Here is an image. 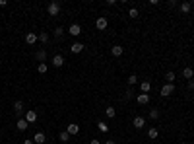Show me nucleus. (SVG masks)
Wrapping results in <instances>:
<instances>
[{
  "label": "nucleus",
  "instance_id": "obj_1",
  "mask_svg": "<svg viewBox=\"0 0 194 144\" xmlns=\"http://www.w3.org/2000/svg\"><path fill=\"white\" fill-rule=\"evenodd\" d=\"M107 25H109V20H107L105 16H99L97 20H95V27L99 31H103V29H107Z\"/></svg>",
  "mask_w": 194,
  "mask_h": 144
},
{
  "label": "nucleus",
  "instance_id": "obj_2",
  "mask_svg": "<svg viewBox=\"0 0 194 144\" xmlns=\"http://www.w3.org/2000/svg\"><path fill=\"white\" fill-rule=\"evenodd\" d=\"M173 93H175V84H165L161 88V96L163 97H169V96H173Z\"/></svg>",
  "mask_w": 194,
  "mask_h": 144
},
{
  "label": "nucleus",
  "instance_id": "obj_3",
  "mask_svg": "<svg viewBox=\"0 0 194 144\" xmlns=\"http://www.w3.org/2000/svg\"><path fill=\"white\" fill-rule=\"evenodd\" d=\"M47 12L51 14V16H58V14H60V4L58 2H51L47 6Z\"/></svg>",
  "mask_w": 194,
  "mask_h": 144
},
{
  "label": "nucleus",
  "instance_id": "obj_4",
  "mask_svg": "<svg viewBox=\"0 0 194 144\" xmlns=\"http://www.w3.org/2000/svg\"><path fill=\"white\" fill-rule=\"evenodd\" d=\"M64 62H66V61H64V56H62V55H54L53 59H51V64H53L54 68H60V66H64Z\"/></svg>",
  "mask_w": 194,
  "mask_h": 144
},
{
  "label": "nucleus",
  "instance_id": "obj_5",
  "mask_svg": "<svg viewBox=\"0 0 194 144\" xmlns=\"http://www.w3.org/2000/svg\"><path fill=\"white\" fill-rule=\"evenodd\" d=\"M68 33L72 35V37H78V35H82V25L80 24H72L68 27Z\"/></svg>",
  "mask_w": 194,
  "mask_h": 144
},
{
  "label": "nucleus",
  "instance_id": "obj_6",
  "mask_svg": "<svg viewBox=\"0 0 194 144\" xmlns=\"http://www.w3.org/2000/svg\"><path fill=\"white\" fill-rule=\"evenodd\" d=\"M25 121H27V123H35V121H37V111H35V109H27L25 111Z\"/></svg>",
  "mask_w": 194,
  "mask_h": 144
},
{
  "label": "nucleus",
  "instance_id": "obj_7",
  "mask_svg": "<svg viewBox=\"0 0 194 144\" xmlns=\"http://www.w3.org/2000/svg\"><path fill=\"white\" fill-rule=\"evenodd\" d=\"M132 125H134V128H138V131H140V128H144V125H146V119H144L142 115H136L134 121H132Z\"/></svg>",
  "mask_w": 194,
  "mask_h": 144
},
{
  "label": "nucleus",
  "instance_id": "obj_8",
  "mask_svg": "<svg viewBox=\"0 0 194 144\" xmlns=\"http://www.w3.org/2000/svg\"><path fill=\"white\" fill-rule=\"evenodd\" d=\"M37 41H39V35H37V33L29 31V33L25 35V43H27V45H35V43H37Z\"/></svg>",
  "mask_w": 194,
  "mask_h": 144
},
{
  "label": "nucleus",
  "instance_id": "obj_9",
  "mask_svg": "<svg viewBox=\"0 0 194 144\" xmlns=\"http://www.w3.org/2000/svg\"><path fill=\"white\" fill-rule=\"evenodd\" d=\"M136 101H138V105H148L149 103V93H138V96H136Z\"/></svg>",
  "mask_w": 194,
  "mask_h": 144
},
{
  "label": "nucleus",
  "instance_id": "obj_10",
  "mask_svg": "<svg viewBox=\"0 0 194 144\" xmlns=\"http://www.w3.org/2000/svg\"><path fill=\"white\" fill-rule=\"evenodd\" d=\"M70 51L74 53V55L82 53V51H84V43H82V41H74V43H72V47H70Z\"/></svg>",
  "mask_w": 194,
  "mask_h": 144
},
{
  "label": "nucleus",
  "instance_id": "obj_11",
  "mask_svg": "<svg viewBox=\"0 0 194 144\" xmlns=\"http://www.w3.org/2000/svg\"><path fill=\"white\" fill-rule=\"evenodd\" d=\"M66 133L72 136V134H78L80 133V127H78L76 123H70V125H66Z\"/></svg>",
  "mask_w": 194,
  "mask_h": 144
},
{
  "label": "nucleus",
  "instance_id": "obj_12",
  "mask_svg": "<svg viewBox=\"0 0 194 144\" xmlns=\"http://www.w3.org/2000/svg\"><path fill=\"white\" fill-rule=\"evenodd\" d=\"M35 61H39V62L47 61V51H45V49H39V51L35 53Z\"/></svg>",
  "mask_w": 194,
  "mask_h": 144
},
{
  "label": "nucleus",
  "instance_id": "obj_13",
  "mask_svg": "<svg viewBox=\"0 0 194 144\" xmlns=\"http://www.w3.org/2000/svg\"><path fill=\"white\" fill-rule=\"evenodd\" d=\"M123 53H124V49L120 47V45H113L111 47V55L113 56H123Z\"/></svg>",
  "mask_w": 194,
  "mask_h": 144
},
{
  "label": "nucleus",
  "instance_id": "obj_14",
  "mask_svg": "<svg viewBox=\"0 0 194 144\" xmlns=\"http://www.w3.org/2000/svg\"><path fill=\"white\" fill-rule=\"evenodd\" d=\"M24 111H25L24 109V103H21V101H14V113L18 115V119H19V115L24 113Z\"/></svg>",
  "mask_w": 194,
  "mask_h": 144
},
{
  "label": "nucleus",
  "instance_id": "obj_15",
  "mask_svg": "<svg viewBox=\"0 0 194 144\" xmlns=\"http://www.w3.org/2000/svg\"><path fill=\"white\" fill-rule=\"evenodd\" d=\"M16 127H18V131H25V128L29 127V123L25 121V117H24V119L19 117V119H18V123H16Z\"/></svg>",
  "mask_w": 194,
  "mask_h": 144
},
{
  "label": "nucleus",
  "instance_id": "obj_16",
  "mask_svg": "<svg viewBox=\"0 0 194 144\" xmlns=\"http://www.w3.org/2000/svg\"><path fill=\"white\" fill-rule=\"evenodd\" d=\"M140 90H142V93H149V90H152V84H149L148 80H142V82H140Z\"/></svg>",
  "mask_w": 194,
  "mask_h": 144
},
{
  "label": "nucleus",
  "instance_id": "obj_17",
  "mask_svg": "<svg viewBox=\"0 0 194 144\" xmlns=\"http://www.w3.org/2000/svg\"><path fill=\"white\" fill-rule=\"evenodd\" d=\"M47 140V136H45V133H37V134H35L33 136V142L35 144H43V142H45Z\"/></svg>",
  "mask_w": 194,
  "mask_h": 144
},
{
  "label": "nucleus",
  "instance_id": "obj_18",
  "mask_svg": "<svg viewBox=\"0 0 194 144\" xmlns=\"http://www.w3.org/2000/svg\"><path fill=\"white\" fill-rule=\"evenodd\" d=\"M183 76L186 78V80H192V78H194V70H192L190 66H186V68L183 70Z\"/></svg>",
  "mask_w": 194,
  "mask_h": 144
},
{
  "label": "nucleus",
  "instance_id": "obj_19",
  "mask_svg": "<svg viewBox=\"0 0 194 144\" xmlns=\"http://www.w3.org/2000/svg\"><path fill=\"white\" fill-rule=\"evenodd\" d=\"M175 78H177V76H175V72H171V70H169L167 74H165V82H167V84H175Z\"/></svg>",
  "mask_w": 194,
  "mask_h": 144
},
{
  "label": "nucleus",
  "instance_id": "obj_20",
  "mask_svg": "<svg viewBox=\"0 0 194 144\" xmlns=\"http://www.w3.org/2000/svg\"><path fill=\"white\" fill-rule=\"evenodd\" d=\"M148 136H149V138H152V140H155L157 136H159V131H157L155 127H152V128H149V131H148Z\"/></svg>",
  "mask_w": 194,
  "mask_h": 144
},
{
  "label": "nucleus",
  "instance_id": "obj_21",
  "mask_svg": "<svg viewBox=\"0 0 194 144\" xmlns=\"http://www.w3.org/2000/svg\"><path fill=\"white\" fill-rule=\"evenodd\" d=\"M47 70H49V64L47 62H39L37 64V72H39V74H45Z\"/></svg>",
  "mask_w": 194,
  "mask_h": 144
},
{
  "label": "nucleus",
  "instance_id": "obj_22",
  "mask_svg": "<svg viewBox=\"0 0 194 144\" xmlns=\"http://www.w3.org/2000/svg\"><path fill=\"white\" fill-rule=\"evenodd\" d=\"M190 8H192V4H190V2H183V4H181V12H183V14H188Z\"/></svg>",
  "mask_w": 194,
  "mask_h": 144
},
{
  "label": "nucleus",
  "instance_id": "obj_23",
  "mask_svg": "<svg viewBox=\"0 0 194 144\" xmlns=\"http://www.w3.org/2000/svg\"><path fill=\"white\" fill-rule=\"evenodd\" d=\"M62 35H64V27L58 25V27L54 29V37H56V39H62Z\"/></svg>",
  "mask_w": 194,
  "mask_h": 144
},
{
  "label": "nucleus",
  "instance_id": "obj_24",
  "mask_svg": "<svg viewBox=\"0 0 194 144\" xmlns=\"http://www.w3.org/2000/svg\"><path fill=\"white\" fill-rule=\"evenodd\" d=\"M39 41L47 45V43H49V33H47V31H41V33H39Z\"/></svg>",
  "mask_w": 194,
  "mask_h": 144
},
{
  "label": "nucleus",
  "instance_id": "obj_25",
  "mask_svg": "<svg viewBox=\"0 0 194 144\" xmlns=\"http://www.w3.org/2000/svg\"><path fill=\"white\" fill-rule=\"evenodd\" d=\"M159 109H152V111H149V119H153V121H157V119H159Z\"/></svg>",
  "mask_w": 194,
  "mask_h": 144
},
{
  "label": "nucleus",
  "instance_id": "obj_26",
  "mask_svg": "<svg viewBox=\"0 0 194 144\" xmlns=\"http://www.w3.org/2000/svg\"><path fill=\"white\" fill-rule=\"evenodd\" d=\"M58 138H60V142H68V140H70V134H68L66 131H62V133L58 134Z\"/></svg>",
  "mask_w": 194,
  "mask_h": 144
},
{
  "label": "nucleus",
  "instance_id": "obj_27",
  "mask_svg": "<svg viewBox=\"0 0 194 144\" xmlns=\"http://www.w3.org/2000/svg\"><path fill=\"white\" fill-rule=\"evenodd\" d=\"M105 115H107V117H109V119H113L114 115H117V111H114L113 107H107V109H105Z\"/></svg>",
  "mask_w": 194,
  "mask_h": 144
},
{
  "label": "nucleus",
  "instance_id": "obj_28",
  "mask_svg": "<svg viewBox=\"0 0 194 144\" xmlns=\"http://www.w3.org/2000/svg\"><path fill=\"white\" fill-rule=\"evenodd\" d=\"M99 131H101V133H107V131H109V127H107V123H105V121H99Z\"/></svg>",
  "mask_w": 194,
  "mask_h": 144
},
{
  "label": "nucleus",
  "instance_id": "obj_29",
  "mask_svg": "<svg viewBox=\"0 0 194 144\" xmlns=\"http://www.w3.org/2000/svg\"><path fill=\"white\" fill-rule=\"evenodd\" d=\"M128 84H130V86H134V84H138V76H136V74H132V76H128Z\"/></svg>",
  "mask_w": 194,
  "mask_h": 144
},
{
  "label": "nucleus",
  "instance_id": "obj_30",
  "mask_svg": "<svg viewBox=\"0 0 194 144\" xmlns=\"http://www.w3.org/2000/svg\"><path fill=\"white\" fill-rule=\"evenodd\" d=\"M128 16H130V18H138V10H136V8H130V10H128Z\"/></svg>",
  "mask_w": 194,
  "mask_h": 144
},
{
  "label": "nucleus",
  "instance_id": "obj_31",
  "mask_svg": "<svg viewBox=\"0 0 194 144\" xmlns=\"http://www.w3.org/2000/svg\"><path fill=\"white\" fill-rule=\"evenodd\" d=\"M128 99H132V90H128L124 93V97H123V101H128Z\"/></svg>",
  "mask_w": 194,
  "mask_h": 144
},
{
  "label": "nucleus",
  "instance_id": "obj_32",
  "mask_svg": "<svg viewBox=\"0 0 194 144\" xmlns=\"http://www.w3.org/2000/svg\"><path fill=\"white\" fill-rule=\"evenodd\" d=\"M188 90L194 92V78H192V80H188Z\"/></svg>",
  "mask_w": 194,
  "mask_h": 144
},
{
  "label": "nucleus",
  "instance_id": "obj_33",
  "mask_svg": "<svg viewBox=\"0 0 194 144\" xmlns=\"http://www.w3.org/2000/svg\"><path fill=\"white\" fill-rule=\"evenodd\" d=\"M24 144H35V142H33V138H25V140H24Z\"/></svg>",
  "mask_w": 194,
  "mask_h": 144
},
{
  "label": "nucleus",
  "instance_id": "obj_34",
  "mask_svg": "<svg viewBox=\"0 0 194 144\" xmlns=\"http://www.w3.org/2000/svg\"><path fill=\"white\" fill-rule=\"evenodd\" d=\"M89 144H101V140H97V138H95V140H91Z\"/></svg>",
  "mask_w": 194,
  "mask_h": 144
},
{
  "label": "nucleus",
  "instance_id": "obj_35",
  "mask_svg": "<svg viewBox=\"0 0 194 144\" xmlns=\"http://www.w3.org/2000/svg\"><path fill=\"white\" fill-rule=\"evenodd\" d=\"M105 144H117L114 140H105Z\"/></svg>",
  "mask_w": 194,
  "mask_h": 144
},
{
  "label": "nucleus",
  "instance_id": "obj_36",
  "mask_svg": "<svg viewBox=\"0 0 194 144\" xmlns=\"http://www.w3.org/2000/svg\"><path fill=\"white\" fill-rule=\"evenodd\" d=\"M0 144H2V142H0Z\"/></svg>",
  "mask_w": 194,
  "mask_h": 144
}]
</instances>
